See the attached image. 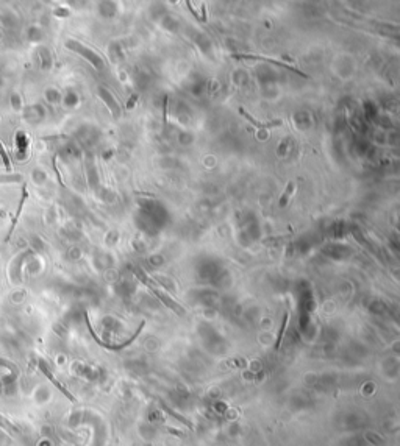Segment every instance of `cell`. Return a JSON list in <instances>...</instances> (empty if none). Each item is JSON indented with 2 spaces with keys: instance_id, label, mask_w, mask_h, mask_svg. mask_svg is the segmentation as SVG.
<instances>
[{
  "instance_id": "6da1fadb",
  "label": "cell",
  "mask_w": 400,
  "mask_h": 446,
  "mask_svg": "<svg viewBox=\"0 0 400 446\" xmlns=\"http://www.w3.org/2000/svg\"><path fill=\"white\" fill-rule=\"evenodd\" d=\"M133 272H135V275H136V276H139V280H141V281H142L144 284H146V286H147V287L150 289V291H152V292H153L155 295H157V297H158V298H160V299L163 301V303H164L166 306H168L169 309L175 310V312H177V314H179V315H183V314H185V312H183V309H182V306H180V304H177V303H175V301H174V299H172L171 297H168V295H166L164 292H161V291H160V289H158L157 286H155V284H153V281L150 280V278H147V275H144V272H142V270L139 269V267H136V269H135V270H133Z\"/></svg>"
},
{
  "instance_id": "52a82bcc",
  "label": "cell",
  "mask_w": 400,
  "mask_h": 446,
  "mask_svg": "<svg viewBox=\"0 0 400 446\" xmlns=\"http://www.w3.org/2000/svg\"><path fill=\"white\" fill-rule=\"evenodd\" d=\"M288 320H290V314H285L283 317V321H282V326H280V331H279V337H277V342H275V350L280 348V343H282V339H283V334H285V329H286V325H288Z\"/></svg>"
},
{
  "instance_id": "ba28073f",
  "label": "cell",
  "mask_w": 400,
  "mask_h": 446,
  "mask_svg": "<svg viewBox=\"0 0 400 446\" xmlns=\"http://www.w3.org/2000/svg\"><path fill=\"white\" fill-rule=\"evenodd\" d=\"M0 158H2V161H3V164H5V167H6V170H8V172L13 170V167H11L9 154H8V151H6V149L3 147V144H2V142H0Z\"/></svg>"
},
{
  "instance_id": "7a4b0ae2",
  "label": "cell",
  "mask_w": 400,
  "mask_h": 446,
  "mask_svg": "<svg viewBox=\"0 0 400 446\" xmlns=\"http://www.w3.org/2000/svg\"><path fill=\"white\" fill-rule=\"evenodd\" d=\"M66 47L71 49V50H74V52H77V53H80L82 57H83L85 60L90 61V63L94 66V68L97 69V71H102V69L105 68V63H103L102 57H100L99 53H96L94 50L88 49L86 46H83V44H80L79 41H75V39H69V41H66Z\"/></svg>"
},
{
  "instance_id": "5b68a950",
  "label": "cell",
  "mask_w": 400,
  "mask_h": 446,
  "mask_svg": "<svg viewBox=\"0 0 400 446\" xmlns=\"http://www.w3.org/2000/svg\"><path fill=\"white\" fill-rule=\"evenodd\" d=\"M239 114L241 116H244L246 117L250 124L253 125V127H257V128H261V130H271V128H275V127H280L282 124H283V120H280V119H277V120H272V122H260V120H257L255 117H252L246 109L244 108H239Z\"/></svg>"
},
{
  "instance_id": "30bf717a",
  "label": "cell",
  "mask_w": 400,
  "mask_h": 446,
  "mask_svg": "<svg viewBox=\"0 0 400 446\" xmlns=\"http://www.w3.org/2000/svg\"><path fill=\"white\" fill-rule=\"evenodd\" d=\"M138 98H139L138 94H133V95L130 97V100L127 102V109H133V108H135V105H136V102H138Z\"/></svg>"
},
{
  "instance_id": "277c9868",
  "label": "cell",
  "mask_w": 400,
  "mask_h": 446,
  "mask_svg": "<svg viewBox=\"0 0 400 446\" xmlns=\"http://www.w3.org/2000/svg\"><path fill=\"white\" fill-rule=\"evenodd\" d=\"M99 95H100V98H102L103 102L106 103V106H108V109H109L111 116H113L114 119H119V117H120V105H119L117 100L113 97V94H111L106 87L100 86V87H99Z\"/></svg>"
},
{
  "instance_id": "9c48e42d",
  "label": "cell",
  "mask_w": 400,
  "mask_h": 446,
  "mask_svg": "<svg viewBox=\"0 0 400 446\" xmlns=\"http://www.w3.org/2000/svg\"><path fill=\"white\" fill-rule=\"evenodd\" d=\"M25 198H27V191L24 189V192H22V198H20V203H19V209H17V213H16V216H14V219H13V226H11V229H9V236H11V234H13V229H14L16 223H17V219H19V216H20V213H22V206H24V203H25ZM9 236H8V237H9Z\"/></svg>"
},
{
  "instance_id": "8992f818",
  "label": "cell",
  "mask_w": 400,
  "mask_h": 446,
  "mask_svg": "<svg viewBox=\"0 0 400 446\" xmlns=\"http://www.w3.org/2000/svg\"><path fill=\"white\" fill-rule=\"evenodd\" d=\"M294 189H296V183H294V181H290V183H288V186H286V189H285V192H283V195H282V198H280V202H279V206H280V208H285V206L288 205V200L291 198V195H293V192H294Z\"/></svg>"
},
{
  "instance_id": "3957f363",
  "label": "cell",
  "mask_w": 400,
  "mask_h": 446,
  "mask_svg": "<svg viewBox=\"0 0 400 446\" xmlns=\"http://www.w3.org/2000/svg\"><path fill=\"white\" fill-rule=\"evenodd\" d=\"M231 58H235V60H253V61H266V63H271V64L279 66V68H283V69L291 71V72H294V74H297V75H300V76H303V78H308V75H306L305 72L299 71L297 68H294V66H290L288 63H282V61H277V60H272V58H268V57H258V55H246V53H235V55H231Z\"/></svg>"
},
{
  "instance_id": "8fae6325",
  "label": "cell",
  "mask_w": 400,
  "mask_h": 446,
  "mask_svg": "<svg viewBox=\"0 0 400 446\" xmlns=\"http://www.w3.org/2000/svg\"><path fill=\"white\" fill-rule=\"evenodd\" d=\"M186 6H188V8H190V9H191V13H193V14L196 16V19H197V20H200V19H199V16H197V13H196V11H194V8H193V5H191V2H186Z\"/></svg>"
}]
</instances>
